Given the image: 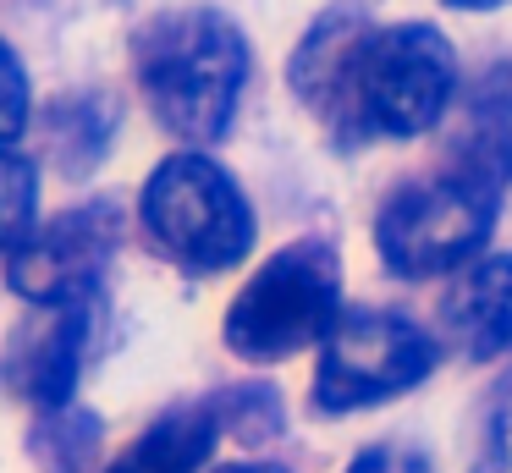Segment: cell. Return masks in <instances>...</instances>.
Returning a JSON list of instances; mask_svg holds the SVG:
<instances>
[{"mask_svg": "<svg viewBox=\"0 0 512 473\" xmlns=\"http://www.w3.org/2000/svg\"><path fill=\"white\" fill-rule=\"evenodd\" d=\"M452 72V44L430 22L364 33L358 22L331 17L292 61V83L314 116H325L336 132H386V138L430 132L446 116Z\"/></svg>", "mask_w": 512, "mask_h": 473, "instance_id": "1", "label": "cell"}, {"mask_svg": "<svg viewBox=\"0 0 512 473\" xmlns=\"http://www.w3.org/2000/svg\"><path fill=\"white\" fill-rule=\"evenodd\" d=\"M138 83L182 143H215L248 83V39L221 11H160L138 33Z\"/></svg>", "mask_w": 512, "mask_h": 473, "instance_id": "2", "label": "cell"}, {"mask_svg": "<svg viewBox=\"0 0 512 473\" xmlns=\"http://www.w3.org/2000/svg\"><path fill=\"white\" fill-rule=\"evenodd\" d=\"M342 303V264L320 237L281 248L254 281L237 292L226 314V347L248 363L292 358L309 341H325Z\"/></svg>", "mask_w": 512, "mask_h": 473, "instance_id": "3", "label": "cell"}, {"mask_svg": "<svg viewBox=\"0 0 512 473\" xmlns=\"http://www.w3.org/2000/svg\"><path fill=\"white\" fill-rule=\"evenodd\" d=\"M496 226V171L468 160L463 171L413 182L380 209L375 242L397 275H446L474 259Z\"/></svg>", "mask_w": 512, "mask_h": 473, "instance_id": "4", "label": "cell"}, {"mask_svg": "<svg viewBox=\"0 0 512 473\" xmlns=\"http://www.w3.org/2000/svg\"><path fill=\"white\" fill-rule=\"evenodd\" d=\"M144 226L188 270H226L254 248V209L210 154H171L144 187Z\"/></svg>", "mask_w": 512, "mask_h": 473, "instance_id": "5", "label": "cell"}, {"mask_svg": "<svg viewBox=\"0 0 512 473\" xmlns=\"http://www.w3.org/2000/svg\"><path fill=\"white\" fill-rule=\"evenodd\" d=\"M435 369V341L413 319L386 314V308H358L336 319L320 347V374H314V402L325 413H353V407L386 402V396L419 385Z\"/></svg>", "mask_w": 512, "mask_h": 473, "instance_id": "6", "label": "cell"}, {"mask_svg": "<svg viewBox=\"0 0 512 473\" xmlns=\"http://www.w3.org/2000/svg\"><path fill=\"white\" fill-rule=\"evenodd\" d=\"M122 237L116 204H83L56 215L50 226H34L12 248V286L28 303H89L105 264Z\"/></svg>", "mask_w": 512, "mask_h": 473, "instance_id": "7", "label": "cell"}, {"mask_svg": "<svg viewBox=\"0 0 512 473\" xmlns=\"http://www.w3.org/2000/svg\"><path fill=\"white\" fill-rule=\"evenodd\" d=\"M83 347H89V303H45L39 319L12 341L6 374L39 407H61L78 385Z\"/></svg>", "mask_w": 512, "mask_h": 473, "instance_id": "8", "label": "cell"}, {"mask_svg": "<svg viewBox=\"0 0 512 473\" xmlns=\"http://www.w3.org/2000/svg\"><path fill=\"white\" fill-rule=\"evenodd\" d=\"M441 319L468 358L507 352L512 347V253L479 259L474 270L457 275L452 292L441 297Z\"/></svg>", "mask_w": 512, "mask_h": 473, "instance_id": "9", "label": "cell"}, {"mask_svg": "<svg viewBox=\"0 0 512 473\" xmlns=\"http://www.w3.org/2000/svg\"><path fill=\"white\" fill-rule=\"evenodd\" d=\"M210 451H215V413L182 407V413H166L160 424H149L105 473H199Z\"/></svg>", "mask_w": 512, "mask_h": 473, "instance_id": "10", "label": "cell"}, {"mask_svg": "<svg viewBox=\"0 0 512 473\" xmlns=\"http://www.w3.org/2000/svg\"><path fill=\"white\" fill-rule=\"evenodd\" d=\"M474 138L479 154H485V171L512 176V66H496V72L479 83L474 99Z\"/></svg>", "mask_w": 512, "mask_h": 473, "instance_id": "11", "label": "cell"}, {"mask_svg": "<svg viewBox=\"0 0 512 473\" xmlns=\"http://www.w3.org/2000/svg\"><path fill=\"white\" fill-rule=\"evenodd\" d=\"M94 440H100L94 418L72 413V407H50L45 424H39V435H34V451H39V462H45L50 473H83L89 457H94Z\"/></svg>", "mask_w": 512, "mask_h": 473, "instance_id": "12", "label": "cell"}, {"mask_svg": "<svg viewBox=\"0 0 512 473\" xmlns=\"http://www.w3.org/2000/svg\"><path fill=\"white\" fill-rule=\"evenodd\" d=\"M39 215V182H34V165L23 154H12L0 143V253H12L17 242L34 231Z\"/></svg>", "mask_w": 512, "mask_h": 473, "instance_id": "13", "label": "cell"}, {"mask_svg": "<svg viewBox=\"0 0 512 473\" xmlns=\"http://www.w3.org/2000/svg\"><path fill=\"white\" fill-rule=\"evenodd\" d=\"M479 473H512V380L496 391L485 418V440H479Z\"/></svg>", "mask_w": 512, "mask_h": 473, "instance_id": "14", "label": "cell"}, {"mask_svg": "<svg viewBox=\"0 0 512 473\" xmlns=\"http://www.w3.org/2000/svg\"><path fill=\"white\" fill-rule=\"evenodd\" d=\"M28 127V77L17 55L0 44V143H12Z\"/></svg>", "mask_w": 512, "mask_h": 473, "instance_id": "15", "label": "cell"}, {"mask_svg": "<svg viewBox=\"0 0 512 473\" xmlns=\"http://www.w3.org/2000/svg\"><path fill=\"white\" fill-rule=\"evenodd\" d=\"M347 473H430V462L419 451H402V446H369L353 457Z\"/></svg>", "mask_w": 512, "mask_h": 473, "instance_id": "16", "label": "cell"}, {"mask_svg": "<svg viewBox=\"0 0 512 473\" xmlns=\"http://www.w3.org/2000/svg\"><path fill=\"white\" fill-rule=\"evenodd\" d=\"M215 473H287L281 462H232V468H215Z\"/></svg>", "mask_w": 512, "mask_h": 473, "instance_id": "17", "label": "cell"}, {"mask_svg": "<svg viewBox=\"0 0 512 473\" xmlns=\"http://www.w3.org/2000/svg\"><path fill=\"white\" fill-rule=\"evenodd\" d=\"M446 6H463V11H485V6H501V0H446Z\"/></svg>", "mask_w": 512, "mask_h": 473, "instance_id": "18", "label": "cell"}]
</instances>
